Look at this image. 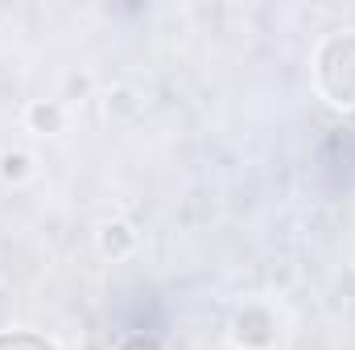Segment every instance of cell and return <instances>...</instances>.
I'll list each match as a JSON object with an SVG mask.
<instances>
[{
    "mask_svg": "<svg viewBox=\"0 0 355 350\" xmlns=\"http://www.w3.org/2000/svg\"><path fill=\"white\" fill-rule=\"evenodd\" d=\"M314 83L335 107H355V33H335L318 46Z\"/></svg>",
    "mask_w": 355,
    "mask_h": 350,
    "instance_id": "1",
    "label": "cell"
},
{
    "mask_svg": "<svg viewBox=\"0 0 355 350\" xmlns=\"http://www.w3.org/2000/svg\"><path fill=\"white\" fill-rule=\"evenodd\" d=\"M236 342L248 350H268L277 342V317L268 309H261V305H248L236 317Z\"/></svg>",
    "mask_w": 355,
    "mask_h": 350,
    "instance_id": "2",
    "label": "cell"
},
{
    "mask_svg": "<svg viewBox=\"0 0 355 350\" xmlns=\"http://www.w3.org/2000/svg\"><path fill=\"white\" fill-rule=\"evenodd\" d=\"M0 350H58L50 338L33 330H0Z\"/></svg>",
    "mask_w": 355,
    "mask_h": 350,
    "instance_id": "3",
    "label": "cell"
},
{
    "mask_svg": "<svg viewBox=\"0 0 355 350\" xmlns=\"http://www.w3.org/2000/svg\"><path fill=\"white\" fill-rule=\"evenodd\" d=\"M132 243H137V235H132L124 223H107V227L99 231V248H103L107 256H124Z\"/></svg>",
    "mask_w": 355,
    "mask_h": 350,
    "instance_id": "4",
    "label": "cell"
},
{
    "mask_svg": "<svg viewBox=\"0 0 355 350\" xmlns=\"http://www.w3.org/2000/svg\"><path fill=\"white\" fill-rule=\"evenodd\" d=\"M29 124L37 132H58L62 128V107L58 103H33L29 107Z\"/></svg>",
    "mask_w": 355,
    "mask_h": 350,
    "instance_id": "5",
    "label": "cell"
},
{
    "mask_svg": "<svg viewBox=\"0 0 355 350\" xmlns=\"http://www.w3.org/2000/svg\"><path fill=\"white\" fill-rule=\"evenodd\" d=\"M25 174H29V157L25 153H0V177L21 181Z\"/></svg>",
    "mask_w": 355,
    "mask_h": 350,
    "instance_id": "6",
    "label": "cell"
}]
</instances>
